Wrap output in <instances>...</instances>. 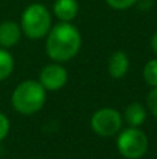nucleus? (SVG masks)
Returning a JSON list of instances; mask_svg holds the SVG:
<instances>
[{
    "label": "nucleus",
    "mask_w": 157,
    "mask_h": 159,
    "mask_svg": "<svg viewBox=\"0 0 157 159\" xmlns=\"http://www.w3.org/2000/svg\"><path fill=\"white\" fill-rule=\"evenodd\" d=\"M82 38L77 27L68 21H61L47 34L46 52L54 61H68L81 49Z\"/></svg>",
    "instance_id": "1"
},
{
    "label": "nucleus",
    "mask_w": 157,
    "mask_h": 159,
    "mask_svg": "<svg viewBox=\"0 0 157 159\" xmlns=\"http://www.w3.org/2000/svg\"><path fill=\"white\" fill-rule=\"evenodd\" d=\"M46 101V89L35 80H27L17 85L11 102L14 109L21 115H33L39 112Z\"/></svg>",
    "instance_id": "2"
},
{
    "label": "nucleus",
    "mask_w": 157,
    "mask_h": 159,
    "mask_svg": "<svg viewBox=\"0 0 157 159\" xmlns=\"http://www.w3.org/2000/svg\"><path fill=\"white\" fill-rule=\"evenodd\" d=\"M52 17L43 4L33 3L24 10L21 17V31L31 39H40L50 31Z\"/></svg>",
    "instance_id": "3"
},
{
    "label": "nucleus",
    "mask_w": 157,
    "mask_h": 159,
    "mask_svg": "<svg viewBox=\"0 0 157 159\" xmlns=\"http://www.w3.org/2000/svg\"><path fill=\"white\" fill-rule=\"evenodd\" d=\"M149 141L143 131L136 127H129L120 133L117 140V148L120 154L127 159H139L147 151Z\"/></svg>",
    "instance_id": "4"
},
{
    "label": "nucleus",
    "mask_w": 157,
    "mask_h": 159,
    "mask_svg": "<svg viewBox=\"0 0 157 159\" xmlns=\"http://www.w3.org/2000/svg\"><path fill=\"white\" fill-rule=\"evenodd\" d=\"M91 126L96 134L102 137H111L121 130L122 117L116 109L103 107L95 112V115L92 116Z\"/></svg>",
    "instance_id": "5"
},
{
    "label": "nucleus",
    "mask_w": 157,
    "mask_h": 159,
    "mask_svg": "<svg viewBox=\"0 0 157 159\" xmlns=\"http://www.w3.org/2000/svg\"><path fill=\"white\" fill-rule=\"evenodd\" d=\"M67 80H68L67 70L57 63L47 64L46 67L42 69L40 75H39V82L47 91H57L63 88L67 84Z\"/></svg>",
    "instance_id": "6"
},
{
    "label": "nucleus",
    "mask_w": 157,
    "mask_h": 159,
    "mask_svg": "<svg viewBox=\"0 0 157 159\" xmlns=\"http://www.w3.org/2000/svg\"><path fill=\"white\" fill-rule=\"evenodd\" d=\"M21 38V27L13 21H4L0 24V48H11L18 43Z\"/></svg>",
    "instance_id": "7"
},
{
    "label": "nucleus",
    "mask_w": 157,
    "mask_h": 159,
    "mask_svg": "<svg viewBox=\"0 0 157 159\" xmlns=\"http://www.w3.org/2000/svg\"><path fill=\"white\" fill-rule=\"evenodd\" d=\"M78 2L77 0H56L53 4V11L56 17L61 21H71L78 14Z\"/></svg>",
    "instance_id": "8"
},
{
    "label": "nucleus",
    "mask_w": 157,
    "mask_h": 159,
    "mask_svg": "<svg viewBox=\"0 0 157 159\" xmlns=\"http://www.w3.org/2000/svg\"><path fill=\"white\" fill-rule=\"evenodd\" d=\"M128 67H129V60L124 52L118 50L111 55L110 60H108V74L113 78L124 77L128 71Z\"/></svg>",
    "instance_id": "9"
},
{
    "label": "nucleus",
    "mask_w": 157,
    "mask_h": 159,
    "mask_svg": "<svg viewBox=\"0 0 157 159\" xmlns=\"http://www.w3.org/2000/svg\"><path fill=\"white\" fill-rule=\"evenodd\" d=\"M125 120L128 121L131 127H139L143 124L146 120V110H145L143 105L139 102H134V103L128 105L125 109Z\"/></svg>",
    "instance_id": "10"
},
{
    "label": "nucleus",
    "mask_w": 157,
    "mask_h": 159,
    "mask_svg": "<svg viewBox=\"0 0 157 159\" xmlns=\"http://www.w3.org/2000/svg\"><path fill=\"white\" fill-rule=\"evenodd\" d=\"M14 70V59L8 50L0 48V81L6 80Z\"/></svg>",
    "instance_id": "11"
},
{
    "label": "nucleus",
    "mask_w": 157,
    "mask_h": 159,
    "mask_svg": "<svg viewBox=\"0 0 157 159\" xmlns=\"http://www.w3.org/2000/svg\"><path fill=\"white\" fill-rule=\"evenodd\" d=\"M143 78L147 85L153 88L157 87V59H152L146 63L143 69Z\"/></svg>",
    "instance_id": "12"
},
{
    "label": "nucleus",
    "mask_w": 157,
    "mask_h": 159,
    "mask_svg": "<svg viewBox=\"0 0 157 159\" xmlns=\"http://www.w3.org/2000/svg\"><path fill=\"white\" fill-rule=\"evenodd\" d=\"M108 6L111 8H116V10H125V8L132 7L136 3V0H106Z\"/></svg>",
    "instance_id": "13"
},
{
    "label": "nucleus",
    "mask_w": 157,
    "mask_h": 159,
    "mask_svg": "<svg viewBox=\"0 0 157 159\" xmlns=\"http://www.w3.org/2000/svg\"><path fill=\"white\" fill-rule=\"evenodd\" d=\"M146 102H147V106H149L150 112L157 117V87L153 88V89L149 92Z\"/></svg>",
    "instance_id": "14"
},
{
    "label": "nucleus",
    "mask_w": 157,
    "mask_h": 159,
    "mask_svg": "<svg viewBox=\"0 0 157 159\" xmlns=\"http://www.w3.org/2000/svg\"><path fill=\"white\" fill-rule=\"evenodd\" d=\"M8 130H10V121L7 116L0 113V141L8 134Z\"/></svg>",
    "instance_id": "15"
},
{
    "label": "nucleus",
    "mask_w": 157,
    "mask_h": 159,
    "mask_svg": "<svg viewBox=\"0 0 157 159\" xmlns=\"http://www.w3.org/2000/svg\"><path fill=\"white\" fill-rule=\"evenodd\" d=\"M150 45H152V49H153V52L157 55V32L153 35V38H152V42H150Z\"/></svg>",
    "instance_id": "16"
}]
</instances>
